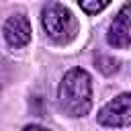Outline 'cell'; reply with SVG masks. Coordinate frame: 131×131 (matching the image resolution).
<instances>
[{"label":"cell","instance_id":"cell-5","mask_svg":"<svg viewBox=\"0 0 131 131\" xmlns=\"http://www.w3.org/2000/svg\"><path fill=\"white\" fill-rule=\"evenodd\" d=\"M2 35L6 39V43L10 47H25L29 41H31V25H29V18L23 16V14H14L10 16L4 27H2Z\"/></svg>","mask_w":131,"mask_h":131},{"label":"cell","instance_id":"cell-6","mask_svg":"<svg viewBox=\"0 0 131 131\" xmlns=\"http://www.w3.org/2000/svg\"><path fill=\"white\" fill-rule=\"evenodd\" d=\"M78 2H80L82 10H84L86 14H98L100 10H104V8L108 6L111 0H78Z\"/></svg>","mask_w":131,"mask_h":131},{"label":"cell","instance_id":"cell-3","mask_svg":"<svg viewBox=\"0 0 131 131\" xmlns=\"http://www.w3.org/2000/svg\"><path fill=\"white\" fill-rule=\"evenodd\" d=\"M98 123L104 127H129L131 125V94L123 92L108 100L98 111Z\"/></svg>","mask_w":131,"mask_h":131},{"label":"cell","instance_id":"cell-7","mask_svg":"<svg viewBox=\"0 0 131 131\" xmlns=\"http://www.w3.org/2000/svg\"><path fill=\"white\" fill-rule=\"evenodd\" d=\"M0 94H2V88H0Z\"/></svg>","mask_w":131,"mask_h":131},{"label":"cell","instance_id":"cell-1","mask_svg":"<svg viewBox=\"0 0 131 131\" xmlns=\"http://www.w3.org/2000/svg\"><path fill=\"white\" fill-rule=\"evenodd\" d=\"M57 104L70 117H84L92 106V80L86 70L72 68L59 82Z\"/></svg>","mask_w":131,"mask_h":131},{"label":"cell","instance_id":"cell-4","mask_svg":"<svg viewBox=\"0 0 131 131\" xmlns=\"http://www.w3.org/2000/svg\"><path fill=\"white\" fill-rule=\"evenodd\" d=\"M129 4H125L119 14L113 18L108 33H106V41L108 45L117 47V49H127L131 43V27H129Z\"/></svg>","mask_w":131,"mask_h":131},{"label":"cell","instance_id":"cell-2","mask_svg":"<svg viewBox=\"0 0 131 131\" xmlns=\"http://www.w3.org/2000/svg\"><path fill=\"white\" fill-rule=\"evenodd\" d=\"M41 25H43L47 37L55 43L72 41L78 31V23H76L74 14L70 12V8H66L59 2L45 4L43 12H41Z\"/></svg>","mask_w":131,"mask_h":131}]
</instances>
